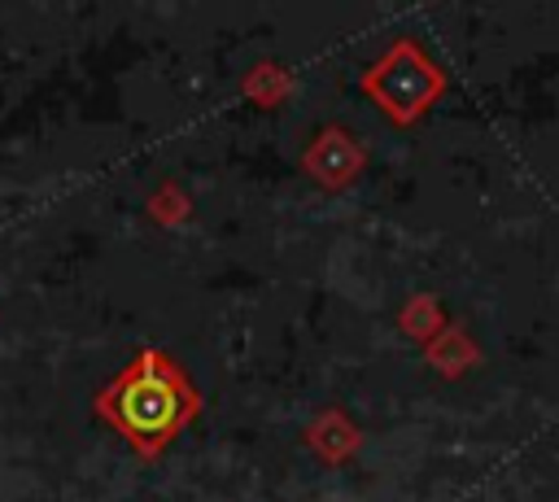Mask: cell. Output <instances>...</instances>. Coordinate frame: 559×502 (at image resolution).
I'll list each match as a JSON object with an SVG mask.
<instances>
[{"label":"cell","instance_id":"2","mask_svg":"<svg viewBox=\"0 0 559 502\" xmlns=\"http://www.w3.org/2000/svg\"><path fill=\"white\" fill-rule=\"evenodd\" d=\"M367 87L393 109V113H411L424 96H428V87H432V74H428V65L424 61H415V52L411 48H397L389 61H380L371 74H367Z\"/></svg>","mask_w":559,"mask_h":502},{"label":"cell","instance_id":"1","mask_svg":"<svg viewBox=\"0 0 559 502\" xmlns=\"http://www.w3.org/2000/svg\"><path fill=\"white\" fill-rule=\"evenodd\" d=\"M96 410L140 454H157L197 415V393L162 349H140V358L114 384H105Z\"/></svg>","mask_w":559,"mask_h":502}]
</instances>
